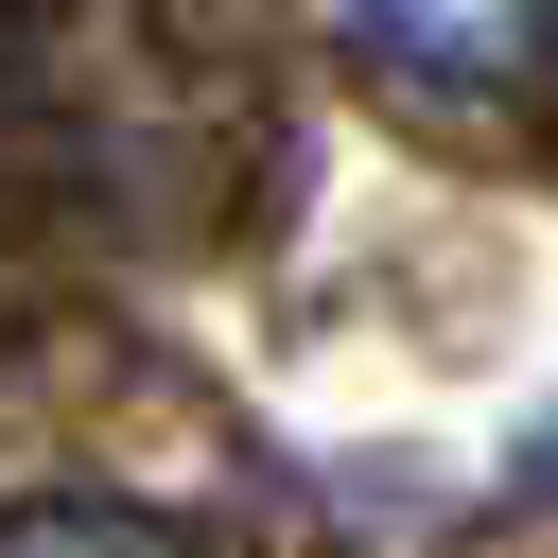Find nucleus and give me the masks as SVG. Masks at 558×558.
Masks as SVG:
<instances>
[{
  "label": "nucleus",
  "instance_id": "obj_1",
  "mask_svg": "<svg viewBox=\"0 0 558 558\" xmlns=\"http://www.w3.org/2000/svg\"><path fill=\"white\" fill-rule=\"evenodd\" d=\"M331 17L418 105H523V87H558V0H331Z\"/></svg>",
  "mask_w": 558,
  "mask_h": 558
},
{
  "label": "nucleus",
  "instance_id": "obj_2",
  "mask_svg": "<svg viewBox=\"0 0 558 558\" xmlns=\"http://www.w3.org/2000/svg\"><path fill=\"white\" fill-rule=\"evenodd\" d=\"M0 558H192V541H174V523H140V506H87V488H70V506H17V523H0Z\"/></svg>",
  "mask_w": 558,
  "mask_h": 558
}]
</instances>
